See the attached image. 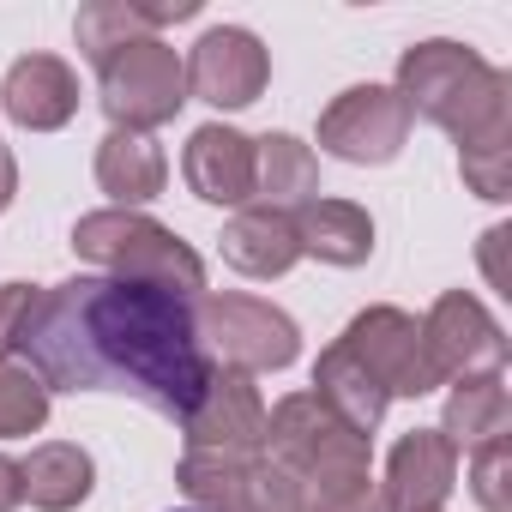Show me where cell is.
I'll return each mask as SVG.
<instances>
[{"mask_svg":"<svg viewBox=\"0 0 512 512\" xmlns=\"http://www.w3.org/2000/svg\"><path fill=\"white\" fill-rule=\"evenodd\" d=\"M181 67H187V91L199 103H211V109H247V103H260V91L272 79L266 43L253 37V31H241V25L205 31Z\"/></svg>","mask_w":512,"mask_h":512,"instance_id":"cell-10","label":"cell"},{"mask_svg":"<svg viewBox=\"0 0 512 512\" xmlns=\"http://www.w3.org/2000/svg\"><path fill=\"white\" fill-rule=\"evenodd\" d=\"M290 223H296L302 253H314L326 266H368L374 253V217L350 199H308L290 211Z\"/></svg>","mask_w":512,"mask_h":512,"instance_id":"cell-16","label":"cell"},{"mask_svg":"<svg viewBox=\"0 0 512 512\" xmlns=\"http://www.w3.org/2000/svg\"><path fill=\"white\" fill-rule=\"evenodd\" d=\"M470 494L482 512H512V440H488L470 452Z\"/></svg>","mask_w":512,"mask_h":512,"instance_id":"cell-25","label":"cell"},{"mask_svg":"<svg viewBox=\"0 0 512 512\" xmlns=\"http://www.w3.org/2000/svg\"><path fill=\"white\" fill-rule=\"evenodd\" d=\"M320 187V163L296 133H266L253 139V199L266 211H296Z\"/></svg>","mask_w":512,"mask_h":512,"instance_id":"cell-19","label":"cell"},{"mask_svg":"<svg viewBox=\"0 0 512 512\" xmlns=\"http://www.w3.org/2000/svg\"><path fill=\"white\" fill-rule=\"evenodd\" d=\"M43 422H49V386L19 362H0V440H25Z\"/></svg>","mask_w":512,"mask_h":512,"instance_id":"cell-24","label":"cell"},{"mask_svg":"<svg viewBox=\"0 0 512 512\" xmlns=\"http://www.w3.org/2000/svg\"><path fill=\"white\" fill-rule=\"evenodd\" d=\"M181 434H187V452H241V458L266 452V398L253 386V374L211 368V386L181 422Z\"/></svg>","mask_w":512,"mask_h":512,"instance_id":"cell-11","label":"cell"},{"mask_svg":"<svg viewBox=\"0 0 512 512\" xmlns=\"http://www.w3.org/2000/svg\"><path fill=\"white\" fill-rule=\"evenodd\" d=\"M374 380L386 398H422L440 386L434 362H428V344H422V320L404 314V308H362L344 338H338Z\"/></svg>","mask_w":512,"mask_h":512,"instance_id":"cell-7","label":"cell"},{"mask_svg":"<svg viewBox=\"0 0 512 512\" xmlns=\"http://www.w3.org/2000/svg\"><path fill=\"white\" fill-rule=\"evenodd\" d=\"M458 175H464V187L476 199H494V205L512 199V145H500V151H464Z\"/></svg>","mask_w":512,"mask_h":512,"instance_id":"cell-28","label":"cell"},{"mask_svg":"<svg viewBox=\"0 0 512 512\" xmlns=\"http://www.w3.org/2000/svg\"><path fill=\"white\" fill-rule=\"evenodd\" d=\"M241 512H308V494H302V482L290 470H278L272 458H260V470H253V482H247Z\"/></svg>","mask_w":512,"mask_h":512,"instance_id":"cell-26","label":"cell"},{"mask_svg":"<svg viewBox=\"0 0 512 512\" xmlns=\"http://www.w3.org/2000/svg\"><path fill=\"white\" fill-rule=\"evenodd\" d=\"M314 398L344 422V428H356V434H368L374 440V428H380V416H386V392H380V380L344 350V344H326L320 350V362H314Z\"/></svg>","mask_w":512,"mask_h":512,"instance_id":"cell-18","label":"cell"},{"mask_svg":"<svg viewBox=\"0 0 512 512\" xmlns=\"http://www.w3.org/2000/svg\"><path fill=\"white\" fill-rule=\"evenodd\" d=\"M181 175L205 205H247L253 199V139L211 121L187 139L181 151Z\"/></svg>","mask_w":512,"mask_h":512,"instance_id":"cell-14","label":"cell"},{"mask_svg":"<svg viewBox=\"0 0 512 512\" xmlns=\"http://www.w3.org/2000/svg\"><path fill=\"white\" fill-rule=\"evenodd\" d=\"M404 139H410V109H404V97L392 85H350L320 115V145L338 163L380 169V163H392L404 151Z\"/></svg>","mask_w":512,"mask_h":512,"instance_id":"cell-8","label":"cell"},{"mask_svg":"<svg viewBox=\"0 0 512 512\" xmlns=\"http://www.w3.org/2000/svg\"><path fill=\"white\" fill-rule=\"evenodd\" d=\"M169 181V157L151 133H121L109 127V139L97 145V187L115 199V211H133L145 199H157Z\"/></svg>","mask_w":512,"mask_h":512,"instance_id":"cell-17","label":"cell"},{"mask_svg":"<svg viewBox=\"0 0 512 512\" xmlns=\"http://www.w3.org/2000/svg\"><path fill=\"white\" fill-rule=\"evenodd\" d=\"M19 500H25V476H19L13 458H0V512H13Z\"/></svg>","mask_w":512,"mask_h":512,"instance_id":"cell-30","label":"cell"},{"mask_svg":"<svg viewBox=\"0 0 512 512\" xmlns=\"http://www.w3.org/2000/svg\"><path fill=\"white\" fill-rule=\"evenodd\" d=\"M217 253H223V266H235L241 278H284V272L302 260V241H296L290 211L247 205V211H235V217L223 223Z\"/></svg>","mask_w":512,"mask_h":512,"instance_id":"cell-15","label":"cell"},{"mask_svg":"<svg viewBox=\"0 0 512 512\" xmlns=\"http://www.w3.org/2000/svg\"><path fill=\"white\" fill-rule=\"evenodd\" d=\"M410 109V121H434L440 133L458 139L464 151H500L512 145V79L500 67H488L476 49L464 43H416L398 61V85H392Z\"/></svg>","mask_w":512,"mask_h":512,"instance_id":"cell-2","label":"cell"},{"mask_svg":"<svg viewBox=\"0 0 512 512\" xmlns=\"http://www.w3.org/2000/svg\"><path fill=\"white\" fill-rule=\"evenodd\" d=\"M37 302H43V290H37V284H0V362H7V356L25 344Z\"/></svg>","mask_w":512,"mask_h":512,"instance_id":"cell-29","label":"cell"},{"mask_svg":"<svg viewBox=\"0 0 512 512\" xmlns=\"http://www.w3.org/2000/svg\"><path fill=\"white\" fill-rule=\"evenodd\" d=\"M422 344L428 362L446 380H470V374H500L506 368V332L494 326V314L470 296V290H446L428 320H422Z\"/></svg>","mask_w":512,"mask_h":512,"instance_id":"cell-9","label":"cell"},{"mask_svg":"<svg viewBox=\"0 0 512 512\" xmlns=\"http://www.w3.org/2000/svg\"><path fill=\"white\" fill-rule=\"evenodd\" d=\"M512 428V392H506V374H470L452 386L446 398V422L440 434L452 440V452H476L488 440H506Z\"/></svg>","mask_w":512,"mask_h":512,"instance_id":"cell-20","label":"cell"},{"mask_svg":"<svg viewBox=\"0 0 512 512\" xmlns=\"http://www.w3.org/2000/svg\"><path fill=\"white\" fill-rule=\"evenodd\" d=\"M452 482H458V452L440 428H410L392 458H386V506L392 512H440L452 500Z\"/></svg>","mask_w":512,"mask_h":512,"instance_id":"cell-12","label":"cell"},{"mask_svg":"<svg viewBox=\"0 0 512 512\" xmlns=\"http://www.w3.org/2000/svg\"><path fill=\"white\" fill-rule=\"evenodd\" d=\"M73 37H79V55L91 67H103L115 49H127L139 37H157V31H151L139 0H91V7H79V19H73Z\"/></svg>","mask_w":512,"mask_h":512,"instance_id":"cell-23","label":"cell"},{"mask_svg":"<svg viewBox=\"0 0 512 512\" xmlns=\"http://www.w3.org/2000/svg\"><path fill=\"white\" fill-rule=\"evenodd\" d=\"M73 253L91 266H103V278H133V284H157L175 290L187 302H199L205 290V260L157 217L145 211H91L73 223Z\"/></svg>","mask_w":512,"mask_h":512,"instance_id":"cell-3","label":"cell"},{"mask_svg":"<svg viewBox=\"0 0 512 512\" xmlns=\"http://www.w3.org/2000/svg\"><path fill=\"white\" fill-rule=\"evenodd\" d=\"M193 326L205 356H217V368H241V374H278L302 356V332L284 308L260 302V296H199L193 302Z\"/></svg>","mask_w":512,"mask_h":512,"instance_id":"cell-5","label":"cell"},{"mask_svg":"<svg viewBox=\"0 0 512 512\" xmlns=\"http://www.w3.org/2000/svg\"><path fill=\"white\" fill-rule=\"evenodd\" d=\"M49 392H127L145 410L187 422L211 386V356L193 302L133 278H67L43 290L19 344Z\"/></svg>","mask_w":512,"mask_h":512,"instance_id":"cell-1","label":"cell"},{"mask_svg":"<svg viewBox=\"0 0 512 512\" xmlns=\"http://www.w3.org/2000/svg\"><path fill=\"white\" fill-rule=\"evenodd\" d=\"M19 476H25V500H31L37 512H73V506H85L91 488H97V464H91V452L73 446V440L37 446V452L19 464Z\"/></svg>","mask_w":512,"mask_h":512,"instance_id":"cell-21","label":"cell"},{"mask_svg":"<svg viewBox=\"0 0 512 512\" xmlns=\"http://www.w3.org/2000/svg\"><path fill=\"white\" fill-rule=\"evenodd\" d=\"M187 512H193V506H187Z\"/></svg>","mask_w":512,"mask_h":512,"instance_id":"cell-31","label":"cell"},{"mask_svg":"<svg viewBox=\"0 0 512 512\" xmlns=\"http://www.w3.org/2000/svg\"><path fill=\"white\" fill-rule=\"evenodd\" d=\"M0 109L7 121H19L25 133H55L79 115V73L61 55H25L7 67L0 85Z\"/></svg>","mask_w":512,"mask_h":512,"instance_id":"cell-13","label":"cell"},{"mask_svg":"<svg viewBox=\"0 0 512 512\" xmlns=\"http://www.w3.org/2000/svg\"><path fill=\"white\" fill-rule=\"evenodd\" d=\"M260 458L266 452H253V458H241V452H181L175 482L193 500V512H241L247 482H253V470H260Z\"/></svg>","mask_w":512,"mask_h":512,"instance_id":"cell-22","label":"cell"},{"mask_svg":"<svg viewBox=\"0 0 512 512\" xmlns=\"http://www.w3.org/2000/svg\"><path fill=\"white\" fill-rule=\"evenodd\" d=\"M302 494H308V512H392L386 494H380V482H374V470L326 482V488H302Z\"/></svg>","mask_w":512,"mask_h":512,"instance_id":"cell-27","label":"cell"},{"mask_svg":"<svg viewBox=\"0 0 512 512\" xmlns=\"http://www.w3.org/2000/svg\"><path fill=\"white\" fill-rule=\"evenodd\" d=\"M266 458L290 470L302 488H326L374 470V440L344 428L314 392H290L278 398V410H266Z\"/></svg>","mask_w":512,"mask_h":512,"instance_id":"cell-4","label":"cell"},{"mask_svg":"<svg viewBox=\"0 0 512 512\" xmlns=\"http://www.w3.org/2000/svg\"><path fill=\"white\" fill-rule=\"evenodd\" d=\"M97 79H103L97 103L121 133H151V127L175 121L187 103V67L163 37H139V43L115 49L97 67Z\"/></svg>","mask_w":512,"mask_h":512,"instance_id":"cell-6","label":"cell"}]
</instances>
